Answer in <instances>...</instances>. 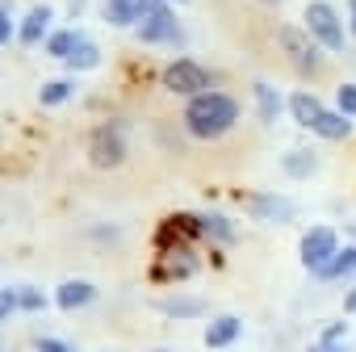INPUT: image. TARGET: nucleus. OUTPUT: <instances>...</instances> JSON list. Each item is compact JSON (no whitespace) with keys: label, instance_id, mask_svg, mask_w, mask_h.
Instances as JSON below:
<instances>
[{"label":"nucleus","instance_id":"obj_23","mask_svg":"<svg viewBox=\"0 0 356 352\" xmlns=\"http://www.w3.org/2000/svg\"><path fill=\"white\" fill-rule=\"evenodd\" d=\"M67 97H72V80H51V84L38 88V105L42 109H59V105H67Z\"/></svg>","mask_w":356,"mask_h":352},{"label":"nucleus","instance_id":"obj_20","mask_svg":"<svg viewBox=\"0 0 356 352\" xmlns=\"http://www.w3.org/2000/svg\"><path fill=\"white\" fill-rule=\"evenodd\" d=\"M348 277H356V243L352 248H339V256L318 273V281H348Z\"/></svg>","mask_w":356,"mask_h":352},{"label":"nucleus","instance_id":"obj_9","mask_svg":"<svg viewBox=\"0 0 356 352\" xmlns=\"http://www.w3.org/2000/svg\"><path fill=\"white\" fill-rule=\"evenodd\" d=\"M197 273V252L185 248V252H159L155 269H151V281H185Z\"/></svg>","mask_w":356,"mask_h":352},{"label":"nucleus","instance_id":"obj_35","mask_svg":"<svg viewBox=\"0 0 356 352\" xmlns=\"http://www.w3.org/2000/svg\"><path fill=\"white\" fill-rule=\"evenodd\" d=\"M335 352H348V348H335Z\"/></svg>","mask_w":356,"mask_h":352},{"label":"nucleus","instance_id":"obj_8","mask_svg":"<svg viewBox=\"0 0 356 352\" xmlns=\"http://www.w3.org/2000/svg\"><path fill=\"white\" fill-rule=\"evenodd\" d=\"M339 235L331 231V227H310L306 235H302V243H298V256H302V264H306V273H323L335 256H339Z\"/></svg>","mask_w":356,"mask_h":352},{"label":"nucleus","instance_id":"obj_22","mask_svg":"<svg viewBox=\"0 0 356 352\" xmlns=\"http://www.w3.org/2000/svg\"><path fill=\"white\" fill-rule=\"evenodd\" d=\"M97 63H101V47H97V42H88V38H84V42H80V47H76V55H72V59H67V63H63V67H67V72H92V67H97Z\"/></svg>","mask_w":356,"mask_h":352},{"label":"nucleus","instance_id":"obj_4","mask_svg":"<svg viewBox=\"0 0 356 352\" xmlns=\"http://www.w3.org/2000/svg\"><path fill=\"white\" fill-rule=\"evenodd\" d=\"M306 34L323 51H343V42H348V26H343V17L327 5V0H310L306 5Z\"/></svg>","mask_w":356,"mask_h":352},{"label":"nucleus","instance_id":"obj_30","mask_svg":"<svg viewBox=\"0 0 356 352\" xmlns=\"http://www.w3.org/2000/svg\"><path fill=\"white\" fill-rule=\"evenodd\" d=\"M343 331H348V323H331V327H323L318 344H339V339H343Z\"/></svg>","mask_w":356,"mask_h":352},{"label":"nucleus","instance_id":"obj_3","mask_svg":"<svg viewBox=\"0 0 356 352\" xmlns=\"http://www.w3.org/2000/svg\"><path fill=\"white\" fill-rule=\"evenodd\" d=\"M202 239H206L202 214H168L155 227V252H185V248H193Z\"/></svg>","mask_w":356,"mask_h":352},{"label":"nucleus","instance_id":"obj_11","mask_svg":"<svg viewBox=\"0 0 356 352\" xmlns=\"http://www.w3.org/2000/svg\"><path fill=\"white\" fill-rule=\"evenodd\" d=\"M92 302H97V285H92V281L72 277V281H63V285L55 289V306H59V310H84V306H92Z\"/></svg>","mask_w":356,"mask_h":352},{"label":"nucleus","instance_id":"obj_1","mask_svg":"<svg viewBox=\"0 0 356 352\" xmlns=\"http://www.w3.org/2000/svg\"><path fill=\"white\" fill-rule=\"evenodd\" d=\"M239 113H243V105H239L231 93L210 88V93L189 97V105H185V130H189L193 138L210 143V138H222V134L239 122Z\"/></svg>","mask_w":356,"mask_h":352},{"label":"nucleus","instance_id":"obj_29","mask_svg":"<svg viewBox=\"0 0 356 352\" xmlns=\"http://www.w3.org/2000/svg\"><path fill=\"white\" fill-rule=\"evenodd\" d=\"M17 310H22V289H5V294H0V314L13 319Z\"/></svg>","mask_w":356,"mask_h":352},{"label":"nucleus","instance_id":"obj_10","mask_svg":"<svg viewBox=\"0 0 356 352\" xmlns=\"http://www.w3.org/2000/svg\"><path fill=\"white\" fill-rule=\"evenodd\" d=\"M51 26H55V9H51V5H34V9L22 17L17 38H22L26 47H38V42H47V38H51Z\"/></svg>","mask_w":356,"mask_h":352},{"label":"nucleus","instance_id":"obj_24","mask_svg":"<svg viewBox=\"0 0 356 352\" xmlns=\"http://www.w3.org/2000/svg\"><path fill=\"white\" fill-rule=\"evenodd\" d=\"M159 310L168 314V319H202V302L193 298V302H159Z\"/></svg>","mask_w":356,"mask_h":352},{"label":"nucleus","instance_id":"obj_36","mask_svg":"<svg viewBox=\"0 0 356 352\" xmlns=\"http://www.w3.org/2000/svg\"><path fill=\"white\" fill-rule=\"evenodd\" d=\"M352 239H356V227H352Z\"/></svg>","mask_w":356,"mask_h":352},{"label":"nucleus","instance_id":"obj_18","mask_svg":"<svg viewBox=\"0 0 356 352\" xmlns=\"http://www.w3.org/2000/svg\"><path fill=\"white\" fill-rule=\"evenodd\" d=\"M281 168L293 176V181H310V176H314V168H318V155H314L310 147H293V151H285Z\"/></svg>","mask_w":356,"mask_h":352},{"label":"nucleus","instance_id":"obj_17","mask_svg":"<svg viewBox=\"0 0 356 352\" xmlns=\"http://www.w3.org/2000/svg\"><path fill=\"white\" fill-rule=\"evenodd\" d=\"M256 113H260V122H277L281 113H289V97H281L273 84H256Z\"/></svg>","mask_w":356,"mask_h":352},{"label":"nucleus","instance_id":"obj_6","mask_svg":"<svg viewBox=\"0 0 356 352\" xmlns=\"http://www.w3.org/2000/svg\"><path fill=\"white\" fill-rule=\"evenodd\" d=\"M281 51H285V59L293 63V72H302V76H318V67H323V47L306 34V30H293V26H281Z\"/></svg>","mask_w":356,"mask_h":352},{"label":"nucleus","instance_id":"obj_37","mask_svg":"<svg viewBox=\"0 0 356 352\" xmlns=\"http://www.w3.org/2000/svg\"><path fill=\"white\" fill-rule=\"evenodd\" d=\"M159 352H168V348H159Z\"/></svg>","mask_w":356,"mask_h":352},{"label":"nucleus","instance_id":"obj_12","mask_svg":"<svg viewBox=\"0 0 356 352\" xmlns=\"http://www.w3.org/2000/svg\"><path fill=\"white\" fill-rule=\"evenodd\" d=\"M239 331H243V323H239L235 314H218V319H210V323H206L202 344H206V348H214V352H227V348L239 339Z\"/></svg>","mask_w":356,"mask_h":352},{"label":"nucleus","instance_id":"obj_16","mask_svg":"<svg viewBox=\"0 0 356 352\" xmlns=\"http://www.w3.org/2000/svg\"><path fill=\"white\" fill-rule=\"evenodd\" d=\"M310 134H318L323 143H348V138H352V118H348L343 109H327Z\"/></svg>","mask_w":356,"mask_h":352},{"label":"nucleus","instance_id":"obj_31","mask_svg":"<svg viewBox=\"0 0 356 352\" xmlns=\"http://www.w3.org/2000/svg\"><path fill=\"white\" fill-rule=\"evenodd\" d=\"M348 34L356 38V0H348Z\"/></svg>","mask_w":356,"mask_h":352},{"label":"nucleus","instance_id":"obj_15","mask_svg":"<svg viewBox=\"0 0 356 352\" xmlns=\"http://www.w3.org/2000/svg\"><path fill=\"white\" fill-rule=\"evenodd\" d=\"M289 113H293V122H298V126L314 130V126H318V118L327 113V105H323L314 93H289Z\"/></svg>","mask_w":356,"mask_h":352},{"label":"nucleus","instance_id":"obj_32","mask_svg":"<svg viewBox=\"0 0 356 352\" xmlns=\"http://www.w3.org/2000/svg\"><path fill=\"white\" fill-rule=\"evenodd\" d=\"M343 310H348V314H356V289H348V298H343Z\"/></svg>","mask_w":356,"mask_h":352},{"label":"nucleus","instance_id":"obj_13","mask_svg":"<svg viewBox=\"0 0 356 352\" xmlns=\"http://www.w3.org/2000/svg\"><path fill=\"white\" fill-rule=\"evenodd\" d=\"M101 17L118 30H138V22L147 17L143 13V0H105L101 5Z\"/></svg>","mask_w":356,"mask_h":352},{"label":"nucleus","instance_id":"obj_26","mask_svg":"<svg viewBox=\"0 0 356 352\" xmlns=\"http://www.w3.org/2000/svg\"><path fill=\"white\" fill-rule=\"evenodd\" d=\"M22 26H13V0H0V42H13Z\"/></svg>","mask_w":356,"mask_h":352},{"label":"nucleus","instance_id":"obj_2","mask_svg":"<svg viewBox=\"0 0 356 352\" xmlns=\"http://www.w3.org/2000/svg\"><path fill=\"white\" fill-rule=\"evenodd\" d=\"M159 84L176 97H197V93H210L218 88V72L202 67L197 59H172L163 72H159Z\"/></svg>","mask_w":356,"mask_h":352},{"label":"nucleus","instance_id":"obj_19","mask_svg":"<svg viewBox=\"0 0 356 352\" xmlns=\"http://www.w3.org/2000/svg\"><path fill=\"white\" fill-rule=\"evenodd\" d=\"M80 42H84V34H80V30H55L42 47H47V55H51V59L67 63V59L76 55V47H80Z\"/></svg>","mask_w":356,"mask_h":352},{"label":"nucleus","instance_id":"obj_33","mask_svg":"<svg viewBox=\"0 0 356 352\" xmlns=\"http://www.w3.org/2000/svg\"><path fill=\"white\" fill-rule=\"evenodd\" d=\"M260 5H281V0H260Z\"/></svg>","mask_w":356,"mask_h":352},{"label":"nucleus","instance_id":"obj_25","mask_svg":"<svg viewBox=\"0 0 356 352\" xmlns=\"http://www.w3.org/2000/svg\"><path fill=\"white\" fill-rule=\"evenodd\" d=\"M22 310H26V314L47 310V294H42L38 285H22Z\"/></svg>","mask_w":356,"mask_h":352},{"label":"nucleus","instance_id":"obj_28","mask_svg":"<svg viewBox=\"0 0 356 352\" xmlns=\"http://www.w3.org/2000/svg\"><path fill=\"white\" fill-rule=\"evenodd\" d=\"M34 352H76L67 339H59V335H38L34 339Z\"/></svg>","mask_w":356,"mask_h":352},{"label":"nucleus","instance_id":"obj_7","mask_svg":"<svg viewBox=\"0 0 356 352\" xmlns=\"http://www.w3.org/2000/svg\"><path fill=\"white\" fill-rule=\"evenodd\" d=\"M134 34H138L143 47H185V26L176 22V13H172L168 5L155 9V13H147Z\"/></svg>","mask_w":356,"mask_h":352},{"label":"nucleus","instance_id":"obj_34","mask_svg":"<svg viewBox=\"0 0 356 352\" xmlns=\"http://www.w3.org/2000/svg\"><path fill=\"white\" fill-rule=\"evenodd\" d=\"M172 5H185V0H172Z\"/></svg>","mask_w":356,"mask_h":352},{"label":"nucleus","instance_id":"obj_27","mask_svg":"<svg viewBox=\"0 0 356 352\" xmlns=\"http://www.w3.org/2000/svg\"><path fill=\"white\" fill-rule=\"evenodd\" d=\"M335 109H343L348 118H356V84H339V93H335Z\"/></svg>","mask_w":356,"mask_h":352},{"label":"nucleus","instance_id":"obj_5","mask_svg":"<svg viewBox=\"0 0 356 352\" xmlns=\"http://www.w3.org/2000/svg\"><path fill=\"white\" fill-rule=\"evenodd\" d=\"M88 159H92V168H118L126 159V126L118 118L101 122L88 134Z\"/></svg>","mask_w":356,"mask_h":352},{"label":"nucleus","instance_id":"obj_14","mask_svg":"<svg viewBox=\"0 0 356 352\" xmlns=\"http://www.w3.org/2000/svg\"><path fill=\"white\" fill-rule=\"evenodd\" d=\"M252 214L256 218H264V223H293V202H285V198H277V193H256L252 198Z\"/></svg>","mask_w":356,"mask_h":352},{"label":"nucleus","instance_id":"obj_21","mask_svg":"<svg viewBox=\"0 0 356 352\" xmlns=\"http://www.w3.org/2000/svg\"><path fill=\"white\" fill-rule=\"evenodd\" d=\"M202 223H206V239L210 243H231L235 239V223L218 210H202Z\"/></svg>","mask_w":356,"mask_h":352}]
</instances>
